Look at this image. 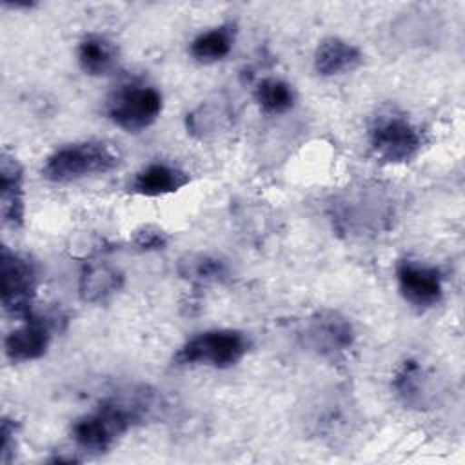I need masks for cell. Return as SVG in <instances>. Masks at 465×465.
<instances>
[{
  "mask_svg": "<svg viewBox=\"0 0 465 465\" xmlns=\"http://www.w3.org/2000/svg\"><path fill=\"white\" fill-rule=\"evenodd\" d=\"M156 400L147 389L120 392L74 420L71 438L78 449L93 454L107 452L129 429L153 416Z\"/></svg>",
  "mask_w": 465,
  "mask_h": 465,
  "instance_id": "obj_1",
  "label": "cell"
},
{
  "mask_svg": "<svg viewBox=\"0 0 465 465\" xmlns=\"http://www.w3.org/2000/svg\"><path fill=\"white\" fill-rule=\"evenodd\" d=\"M120 165V153L107 142H74L47 156L42 176L49 182L69 183L87 176L104 174Z\"/></svg>",
  "mask_w": 465,
  "mask_h": 465,
  "instance_id": "obj_2",
  "label": "cell"
},
{
  "mask_svg": "<svg viewBox=\"0 0 465 465\" xmlns=\"http://www.w3.org/2000/svg\"><path fill=\"white\" fill-rule=\"evenodd\" d=\"M251 349V338L236 329H211L189 338L173 356L176 367L207 365L229 369Z\"/></svg>",
  "mask_w": 465,
  "mask_h": 465,
  "instance_id": "obj_3",
  "label": "cell"
},
{
  "mask_svg": "<svg viewBox=\"0 0 465 465\" xmlns=\"http://www.w3.org/2000/svg\"><path fill=\"white\" fill-rule=\"evenodd\" d=\"M163 107L162 93L145 82L120 84L107 98V118L125 133H140L151 127Z\"/></svg>",
  "mask_w": 465,
  "mask_h": 465,
  "instance_id": "obj_4",
  "label": "cell"
},
{
  "mask_svg": "<svg viewBox=\"0 0 465 465\" xmlns=\"http://www.w3.org/2000/svg\"><path fill=\"white\" fill-rule=\"evenodd\" d=\"M369 143L374 154L389 163H403L418 156L423 133L405 114L389 111L378 114L369 127Z\"/></svg>",
  "mask_w": 465,
  "mask_h": 465,
  "instance_id": "obj_5",
  "label": "cell"
},
{
  "mask_svg": "<svg viewBox=\"0 0 465 465\" xmlns=\"http://www.w3.org/2000/svg\"><path fill=\"white\" fill-rule=\"evenodd\" d=\"M0 280L4 312L16 320L31 318L38 285L35 263L27 256L15 252L9 247H2Z\"/></svg>",
  "mask_w": 465,
  "mask_h": 465,
  "instance_id": "obj_6",
  "label": "cell"
},
{
  "mask_svg": "<svg viewBox=\"0 0 465 465\" xmlns=\"http://www.w3.org/2000/svg\"><path fill=\"white\" fill-rule=\"evenodd\" d=\"M305 347L327 360L341 358L354 343V327L341 312L316 311L303 327Z\"/></svg>",
  "mask_w": 465,
  "mask_h": 465,
  "instance_id": "obj_7",
  "label": "cell"
},
{
  "mask_svg": "<svg viewBox=\"0 0 465 465\" xmlns=\"http://www.w3.org/2000/svg\"><path fill=\"white\" fill-rule=\"evenodd\" d=\"M396 282L401 298L420 311L434 307L443 296V276L440 269L420 260H400L396 265Z\"/></svg>",
  "mask_w": 465,
  "mask_h": 465,
  "instance_id": "obj_8",
  "label": "cell"
},
{
  "mask_svg": "<svg viewBox=\"0 0 465 465\" xmlns=\"http://www.w3.org/2000/svg\"><path fill=\"white\" fill-rule=\"evenodd\" d=\"M389 216L391 214L385 203H381L380 194L371 191H360L356 194L343 196L332 205V220L336 227L352 234L380 231Z\"/></svg>",
  "mask_w": 465,
  "mask_h": 465,
  "instance_id": "obj_9",
  "label": "cell"
},
{
  "mask_svg": "<svg viewBox=\"0 0 465 465\" xmlns=\"http://www.w3.org/2000/svg\"><path fill=\"white\" fill-rule=\"evenodd\" d=\"M53 322L47 316H31L5 336L4 351L13 363L38 360L45 354L51 341Z\"/></svg>",
  "mask_w": 465,
  "mask_h": 465,
  "instance_id": "obj_10",
  "label": "cell"
},
{
  "mask_svg": "<svg viewBox=\"0 0 465 465\" xmlns=\"http://www.w3.org/2000/svg\"><path fill=\"white\" fill-rule=\"evenodd\" d=\"M0 214L4 225L11 229L24 225V169L7 149L0 154Z\"/></svg>",
  "mask_w": 465,
  "mask_h": 465,
  "instance_id": "obj_11",
  "label": "cell"
},
{
  "mask_svg": "<svg viewBox=\"0 0 465 465\" xmlns=\"http://www.w3.org/2000/svg\"><path fill=\"white\" fill-rule=\"evenodd\" d=\"M189 182H191V176L187 171H183L176 165H171V163L154 162V163L142 167L133 176L127 189L138 196L156 198V196L178 193Z\"/></svg>",
  "mask_w": 465,
  "mask_h": 465,
  "instance_id": "obj_12",
  "label": "cell"
},
{
  "mask_svg": "<svg viewBox=\"0 0 465 465\" xmlns=\"http://www.w3.org/2000/svg\"><path fill=\"white\" fill-rule=\"evenodd\" d=\"M361 62V51L338 36L323 38L314 51V71L320 76H336L356 69Z\"/></svg>",
  "mask_w": 465,
  "mask_h": 465,
  "instance_id": "obj_13",
  "label": "cell"
},
{
  "mask_svg": "<svg viewBox=\"0 0 465 465\" xmlns=\"http://www.w3.org/2000/svg\"><path fill=\"white\" fill-rule=\"evenodd\" d=\"M392 387L407 407L425 409L432 403L430 376L416 360H407L400 365L392 378Z\"/></svg>",
  "mask_w": 465,
  "mask_h": 465,
  "instance_id": "obj_14",
  "label": "cell"
},
{
  "mask_svg": "<svg viewBox=\"0 0 465 465\" xmlns=\"http://www.w3.org/2000/svg\"><path fill=\"white\" fill-rule=\"evenodd\" d=\"M122 283L124 274L116 267L102 262H91L84 267L80 274V298L89 303L105 302L107 298L120 291Z\"/></svg>",
  "mask_w": 465,
  "mask_h": 465,
  "instance_id": "obj_15",
  "label": "cell"
},
{
  "mask_svg": "<svg viewBox=\"0 0 465 465\" xmlns=\"http://www.w3.org/2000/svg\"><path fill=\"white\" fill-rule=\"evenodd\" d=\"M76 58L80 69L89 76H104L111 73L118 60L116 45L104 35H85L78 42Z\"/></svg>",
  "mask_w": 465,
  "mask_h": 465,
  "instance_id": "obj_16",
  "label": "cell"
},
{
  "mask_svg": "<svg viewBox=\"0 0 465 465\" xmlns=\"http://www.w3.org/2000/svg\"><path fill=\"white\" fill-rule=\"evenodd\" d=\"M234 35H236V27L231 22L216 25L209 31H202L191 42L189 53L200 64L220 62L232 51Z\"/></svg>",
  "mask_w": 465,
  "mask_h": 465,
  "instance_id": "obj_17",
  "label": "cell"
},
{
  "mask_svg": "<svg viewBox=\"0 0 465 465\" xmlns=\"http://www.w3.org/2000/svg\"><path fill=\"white\" fill-rule=\"evenodd\" d=\"M254 100L263 113L283 114L294 105V91L280 78H263L254 87Z\"/></svg>",
  "mask_w": 465,
  "mask_h": 465,
  "instance_id": "obj_18",
  "label": "cell"
},
{
  "mask_svg": "<svg viewBox=\"0 0 465 465\" xmlns=\"http://www.w3.org/2000/svg\"><path fill=\"white\" fill-rule=\"evenodd\" d=\"M180 274L198 283H209V282H223L229 276V269L225 262L214 256L196 254V256H189L180 263Z\"/></svg>",
  "mask_w": 465,
  "mask_h": 465,
  "instance_id": "obj_19",
  "label": "cell"
},
{
  "mask_svg": "<svg viewBox=\"0 0 465 465\" xmlns=\"http://www.w3.org/2000/svg\"><path fill=\"white\" fill-rule=\"evenodd\" d=\"M131 243L140 251H162L167 247L169 236L158 225L145 223L131 232Z\"/></svg>",
  "mask_w": 465,
  "mask_h": 465,
  "instance_id": "obj_20",
  "label": "cell"
},
{
  "mask_svg": "<svg viewBox=\"0 0 465 465\" xmlns=\"http://www.w3.org/2000/svg\"><path fill=\"white\" fill-rule=\"evenodd\" d=\"M15 429H16V425L13 420H9V418L2 420V458H0V461L4 465L11 463L15 458V447H16Z\"/></svg>",
  "mask_w": 465,
  "mask_h": 465,
  "instance_id": "obj_21",
  "label": "cell"
}]
</instances>
